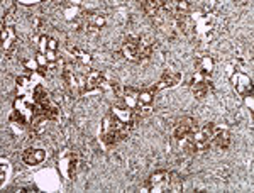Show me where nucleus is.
<instances>
[{
	"instance_id": "f257e3e1",
	"label": "nucleus",
	"mask_w": 254,
	"mask_h": 193,
	"mask_svg": "<svg viewBox=\"0 0 254 193\" xmlns=\"http://www.w3.org/2000/svg\"><path fill=\"white\" fill-rule=\"evenodd\" d=\"M132 126L122 124L119 119L114 116L112 112L107 114L102 121V132H100V141L104 142V146H114L119 141L126 137V134L129 132V129Z\"/></svg>"
},
{
	"instance_id": "f03ea898",
	"label": "nucleus",
	"mask_w": 254,
	"mask_h": 193,
	"mask_svg": "<svg viewBox=\"0 0 254 193\" xmlns=\"http://www.w3.org/2000/svg\"><path fill=\"white\" fill-rule=\"evenodd\" d=\"M142 190L153 193L171 192V173H168V171H156V173H153L147 178Z\"/></svg>"
},
{
	"instance_id": "7ed1b4c3",
	"label": "nucleus",
	"mask_w": 254,
	"mask_h": 193,
	"mask_svg": "<svg viewBox=\"0 0 254 193\" xmlns=\"http://www.w3.org/2000/svg\"><path fill=\"white\" fill-rule=\"evenodd\" d=\"M214 132H215L214 124H205L202 127H196L195 132L191 134V139H193L195 147H196V153H203V151L210 149V141H212Z\"/></svg>"
},
{
	"instance_id": "20e7f679",
	"label": "nucleus",
	"mask_w": 254,
	"mask_h": 193,
	"mask_svg": "<svg viewBox=\"0 0 254 193\" xmlns=\"http://www.w3.org/2000/svg\"><path fill=\"white\" fill-rule=\"evenodd\" d=\"M58 166H60V171L64 178L68 180H73L76 175V156L69 151H63L58 158Z\"/></svg>"
},
{
	"instance_id": "39448f33",
	"label": "nucleus",
	"mask_w": 254,
	"mask_h": 193,
	"mask_svg": "<svg viewBox=\"0 0 254 193\" xmlns=\"http://www.w3.org/2000/svg\"><path fill=\"white\" fill-rule=\"evenodd\" d=\"M122 55L126 60L132 61V63H139L141 56H139V36H127L124 44H122Z\"/></svg>"
},
{
	"instance_id": "423d86ee",
	"label": "nucleus",
	"mask_w": 254,
	"mask_h": 193,
	"mask_svg": "<svg viewBox=\"0 0 254 193\" xmlns=\"http://www.w3.org/2000/svg\"><path fill=\"white\" fill-rule=\"evenodd\" d=\"M107 78L109 76L102 71H88L87 75H85V93L98 92V90L102 92Z\"/></svg>"
},
{
	"instance_id": "0eeeda50",
	"label": "nucleus",
	"mask_w": 254,
	"mask_h": 193,
	"mask_svg": "<svg viewBox=\"0 0 254 193\" xmlns=\"http://www.w3.org/2000/svg\"><path fill=\"white\" fill-rule=\"evenodd\" d=\"M231 81H232V85L236 87L237 90V93L239 95H249V93H253V81H251V78H249L248 75H244L243 71H234V73H231Z\"/></svg>"
},
{
	"instance_id": "6e6552de",
	"label": "nucleus",
	"mask_w": 254,
	"mask_h": 193,
	"mask_svg": "<svg viewBox=\"0 0 254 193\" xmlns=\"http://www.w3.org/2000/svg\"><path fill=\"white\" fill-rule=\"evenodd\" d=\"M83 22L90 32H97L107 24V17H105V14H102V12L92 10L83 15Z\"/></svg>"
},
{
	"instance_id": "1a4fd4ad",
	"label": "nucleus",
	"mask_w": 254,
	"mask_h": 193,
	"mask_svg": "<svg viewBox=\"0 0 254 193\" xmlns=\"http://www.w3.org/2000/svg\"><path fill=\"white\" fill-rule=\"evenodd\" d=\"M231 142H232L231 132L225 129L215 127V132L212 135V141H210V147H214L217 151H227L229 146H231Z\"/></svg>"
},
{
	"instance_id": "9d476101",
	"label": "nucleus",
	"mask_w": 254,
	"mask_h": 193,
	"mask_svg": "<svg viewBox=\"0 0 254 193\" xmlns=\"http://www.w3.org/2000/svg\"><path fill=\"white\" fill-rule=\"evenodd\" d=\"M196 127H198V126H196V122L191 117L182 119V121H180L178 124H176V127H175L173 137L176 139V141H180V139H183V137H188V135H191L195 132Z\"/></svg>"
},
{
	"instance_id": "9b49d317",
	"label": "nucleus",
	"mask_w": 254,
	"mask_h": 193,
	"mask_svg": "<svg viewBox=\"0 0 254 193\" xmlns=\"http://www.w3.org/2000/svg\"><path fill=\"white\" fill-rule=\"evenodd\" d=\"M15 38H17V36H15V31H14V27H12V24L2 22V51H3V55L12 51V48H14V44H15Z\"/></svg>"
},
{
	"instance_id": "f8f14e48",
	"label": "nucleus",
	"mask_w": 254,
	"mask_h": 193,
	"mask_svg": "<svg viewBox=\"0 0 254 193\" xmlns=\"http://www.w3.org/2000/svg\"><path fill=\"white\" fill-rule=\"evenodd\" d=\"M112 114L116 116L119 121L122 122V124H126V126H132L134 122H132V119H134V110L132 109H129L124 102L122 104H117V105H114L112 107Z\"/></svg>"
},
{
	"instance_id": "ddd939ff",
	"label": "nucleus",
	"mask_w": 254,
	"mask_h": 193,
	"mask_svg": "<svg viewBox=\"0 0 254 193\" xmlns=\"http://www.w3.org/2000/svg\"><path fill=\"white\" fill-rule=\"evenodd\" d=\"M180 80H182V76L176 75V73H171V71H165L159 78V81L156 83V87L154 90H165V88H175L176 85L180 83Z\"/></svg>"
},
{
	"instance_id": "4468645a",
	"label": "nucleus",
	"mask_w": 254,
	"mask_h": 193,
	"mask_svg": "<svg viewBox=\"0 0 254 193\" xmlns=\"http://www.w3.org/2000/svg\"><path fill=\"white\" fill-rule=\"evenodd\" d=\"M46 159V153L43 149H26L22 154V161L29 166H38Z\"/></svg>"
},
{
	"instance_id": "2eb2a0df",
	"label": "nucleus",
	"mask_w": 254,
	"mask_h": 193,
	"mask_svg": "<svg viewBox=\"0 0 254 193\" xmlns=\"http://www.w3.org/2000/svg\"><path fill=\"white\" fill-rule=\"evenodd\" d=\"M122 88L121 87V83H119V80H116V78H107V81H105V85H104V88H102V92L107 95V98H119V97H122Z\"/></svg>"
},
{
	"instance_id": "dca6fc26",
	"label": "nucleus",
	"mask_w": 254,
	"mask_h": 193,
	"mask_svg": "<svg viewBox=\"0 0 254 193\" xmlns=\"http://www.w3.org/2000/svg\"><path fill=\"white\" fill-rule=\"evenodd\" d=\"M122 102L129 107V109H136L139 102V90L134 87H126L122 90Z\"/></svg>"
},
{
	"instance_id": "f3484780",
	"label": "nucleus",
	"mask_w": 254,
	"mask_h": 193,
	"mask_svg": "<svg viewBox=\"0 0 254 193\" xmlns=\"http://www.w3.org/2000/svg\"><path fill=\"white\" fill-rule=\"evenodd\" d=\"M195 71L198 73H203V75H210L215 68V61L210 58V56H200L198 60L195 61Z\"/></svg>"
},
{
	"instance_id": "a211bd4d",
	"label": "nucleus",
	"mask_w": 254,
	"mask_h": 193,
	"mask_svg": "<svg viewBox=\"0 0 254 193\" xmlns=\"http://www.w3.org/2000/svg\"><path fill=\"white\" fill-rule=\"evenodd\" d=\"M191 87V92H193L195 98L202 100L208 95V92L212 90V81L210 80H205V81H200V83H195V85H190Z\"/></svg>"
},
{
	"instance_id": "6ab92c4d",
	"label": "nucleus",
	"mask_w": 254,
	"mask_h": 193,
	"mask_svg": "<svg viewBox=\"0 0 254 193\" xmlns=\"http://www.w3.org/2000/svg\"><path fill=\"white\" fill-rule=\"evenodd\" d=\"M68 51H69V55L73 56V60H75L76 63L80 64V66H87V64L92 63V56H90L87 51H83V49L68 48Z\"/></svg>"
},
{
	"instance_id": "aec40b11",
	"label": "nucleus",
	"mask_w": 254,
	"mask_h": 193,
	"mask_svg": "<svg viewBox=\"0 0 254 193\" xmlns=\"http://www.w3.org/2000/svg\"><path fill=\"white\" fill-rule=\"evenodd\" d=\"M0 163H2V166H0V185H5L7 182H9L10 178V173H12V166H10V161L5 158L0 159Z\"/></svg>"
},
{
	"instance_id": "412c9836",
	"label": "nucleus",
	"mask_w": 254,
	"mask_h": 193,
	"mask_svg": "<svg viewBox=\"0 0 254 193\" xmlns=\"http://www.w3.org/2000/svg\"><path fill=\"white\" fill-rule=\"evenodd\" d=\"M78 17H80V7L78 5H73V3L64 5V19H66L68 22H73V20H76Z\"/></svg>"
},
{
	"instance_id": "4be33fe9",
	"label": "nucleus",
	"mask_w": 254,
	"mask_h": 193,
	"mask_svg": "<svg viewBox=\"0 0 254 193\" xmlns=\"http://www.w3.org/2000/svg\"><path fill=\"white\" fill-rule=\"evenodd\" d=\"M142 9L149 17H154L159 10H161V2H153V0H147V2L142 3Z\"/></svg>"
},
{
	"instance_id": "5701e85b",
	"label": "nucleus",
	"mask_w": 254,
	"mask_h": 193,
	"mask_svg": "<svg viewBox=\"0 0 254 193\" xmlns=\"http://www.w3.org/2000/svg\"><path fill=\"white\" fill-rule=\"evenodd\" d=\"M153 92H156L154 90V87L151 88V90H141L139 92V102H137V105H151L153 104Z\"/></svg>"
},
{
	"instance_id": "b1692460",
	"label": "nucleus",
	"mask_w": 254,
	"mask_h": 193,
	"mask_svg": "<svg viewBox=\"0 0 254 193\" xmlns=\"http://www.w3.org/2000/svg\"><path fill=\"white\" fill-rule=\"evenodd\" d=\"M183 190V182L180 178L178 173H171V192L173 193H178Z\"/></svg>"
},
{
	"instance_id": "393cba45",
	"label": "nucleus",
	"mask_w": 254,
	"mask_h": 193,
	"mask_svg": "<svg viewBox=\"0 0 254 193\" xmlns=\"http://www.w3.org/2000/svg\"><path fill=\"white\" fill-rule=\"evenodd\" d=\"M134 112H136V116L139 117H147L153 114V107L151 105H137L136 109H134Z\"/></svg>"
},
{
	"instance_id": "a878e982",
	"label": "nucleus",
	"mask_w": 254,
	"mask_h": 193,
	"mask_svg": "<svg viewBox=\"0 0 254 193\" xmlns=\"http://www.w3.org/2000/svg\"><path fill=\"white\" fill-rule=\"evenodd\" d=\"M36 61H38V64H39L41 73H43V69H46L49 66V61L46 60V56H44L43 53H38V55H36Z\"/></svg>"
},
{
	"instance_id": "bb28decb",
	"label": "nucleus",
	"mask_w": 254,
	"mask_h": 193,
	"mask_svg": "<svg viewBox=\"0 0 254 193\" xmlns=\"http://www.w3.org/2000/svg\"><path fill=\"white\" fill-rule=\"evenodd\" d=\"M24 66H26L27 69H32V71H39V64L38 61L34 60H24Z\"/></svg>"
},
{
	"instance_id": "cd10ccee",
	"label": "nucleus",
	"mask_w": 254,
	"mask_h": 193,
	"mask_svg": "<svg viewBox=\"0 0 254 193\" xmlns=\"http://www.w3.org/2000/svg\"><path fill=\"white\" fill-rule=\"evenodd\" d=\"M244 100H246V105L249 107V110H254V97H253V93H249V95H246L244 97Z\"/></svg>"
},
{
	"instance_id": "c85d7f7f",
	"label": "nucleus",
	"mask_w": 254,
	"mask_h": 193,
	"mask_svg": "<svg viewBox=\"0 0 254 193\" xmlns=\"http://www.w3.org/2000/svg\"><path fill=\"white\" fill-rule=\"evenodd\" d=\"M56 49H58V41L49 38V41H48V51H56Z\"/></svg>"
}]
</instances>
